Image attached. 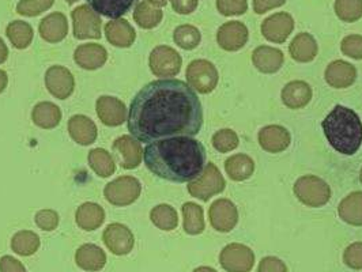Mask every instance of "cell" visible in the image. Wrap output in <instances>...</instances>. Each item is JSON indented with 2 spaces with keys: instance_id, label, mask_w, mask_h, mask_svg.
I'll use <instances>...</instances> for the list:
<instances>
[{
  "instance_id": "ffe728a7",
  "label": "cell",
  "mask_w": 362,
  "mask_h": 272,
  "mask_svg": "<svg viewBox=\"0 0 362 272\" xmlns=\"http://www.w3.org/2000/svg\"><path fill=\"white\" fill-rule=\"evenodd\" d=\"M285 61V56L281 49L269 45L257 47L252 54V63L257 71L263 73H278Z\"/></svg>"
},
{
  "instance_id": "d590c367",
  "label": "cell",
  "mask_w": 362,
  "mask_h": 272,
  "mask_svg": "<svg viewBox=\"0 0 362 272\" xmlns=\"http://www.w3.org/2000/svg\"><path fill=\"white\" fill-rule=\"evenodd\" d=\"M150 219L161 230H173L179 225L176 210L168 204H160L154 207L150 214Z\"/></svg>"
},
{
  "instance_id": "8d00e7d4",
  "label": "cell",
  "mask_w": 362,
  "mask_h": 272,
  "mask_svg": "<svg viewBox=\"0 0 362 272\" xmlns=\"http://www.w3.org/2000/svg\"><path fill=\"white\" fill-rule=\"evenodd\" d=\"M11 248L21 256H30L40 248V238L33 232H19L11 240Z\"/></svg>"
},
{
  "instance_id": "836d02e7",
  "label": "cell",
  "mask_w": 362,
  "mask_h": 272,
  "mask_svg": "<svg viewBox=\"0 0 362 272\" xmlns=\"http://www.w3.org/2000/svg\"><path fill=\"white\" fill-rule=\"evenodd\" d=\"M32 117L38 127L54 128L60 123L62 113H60V109L54 104L41 102L33 109Z\"/></svg>"
},
{
  "instance_id": "52a82bcc",
  "label": "cell",
  "mask_w": 362,
  "mask_h": 272,
  "mask_svg": "<svg viewBox=\"0 0 362 272\" xmlns=\"http://www.w3.org/2000/svg\"><path fill=\"white\" fill-rule=\"evenodd\" d=\"M221 267L228 272H250L255 264V254L243 244H229L219 254Z\"/></svg>"
},
{
  "instance_id": "db71d44e",
  "label": "cell",
  "mask_w": 362,
  "mask_h": 272,
  "mask_svg": "<svg viewBox=\"0 0 362 272\" xmlns=\"http://www.w3.org/2000/svg\"><path fill=\"white\" fill-rule=\"evenodd\" d=\"M148 3L157 6V7H163L166 6V0H148Z\"/></svg>"
},
{
  "instance_id": "f6af8a7d",
  "label": "cell",
  "mask_w": 362,
  "mask_h": 272,
  "mask_svg": "<svg viewBox=\"0 0 362 272\" xmlns=\"http://www.w3.org/2000/svg\"><path fill=\"white\" fill-rule=\"evenodd\" d=\"M344 261L351 270H362V242H354L344 249Z\"/></svg>"
},
{
  "instance_id": "816d5d0a",
  "label": "cell",
  "mask_w": 362,
  "mask_h": 272,
  "mask_svg": "<svg viewBox=\"0 0 362 272\" xmlns=\"http://www.w3.org/2000/svg\"><path fill=\"white\" fill-rule=\"evenodd\" d=\"M7 56H8L7 47H6L4 41L0 38V63H4L7 60Z\"/></svg>"
},
{
  "instance_id": "ba28073f",
  "label": "cell",
  "mask_w": 362,
  "mask_h": 272,
  "mask_svg": "<svg viewBox=\"0 0 362 272\" xmlns=\"http://www.w3.org/2000/svg\"><path fill=\"white\" fill-rule=\"evenodd\" d=\"M180 54L166 45L157 47L150 54V69L154 75L160 78H172L180 73Z\"/></svg>"
},
{
  "instance_id": "5b68a950",
  "label": "cell",
  "mask_w": 362,
  "mask_h": 272,
  "mask_svg": "<svg viewBox=\"0 0 362 272\" xmlns=\"http://www.w3.org/2000/svg\"><path fill=\"white\" fill-rule=\"evenodd\" d=\"M226 182L214 163H207L198 179L188 182V192L197 199L207 201L210 198L223 192Z\"/></svg>"
},
{
  "instance_id": "7c38bea8",
  "label": "cell",
  "mask_w": 362,
  "mask_h": 272,
  "mask_svg": "<svg viewBox=\"0 0 362 272\" xmlns=\"http://www.w3.org/2000/svg\"><path fill=\"white\" fill-rule=\"evenodd\" d=\"M248 29L243 22L230 20L218 29L217 42L223 51L235 52L248 42Z\"/></svg>"
},
{
  "instance_id": "ee69618b",
  "label": "cell",
  "mask_w": 362,
  "mask_h": 272,
  "mask_svg": "<svg viewBox=\"0 0 362 272\" xmlns=\"http://www.w3.org/2000/svg\"><path fill=\"white\" fill-rule=\"evenodd\" d=\"M341 49L347 57L354 60H362V36L351 35L344 37L341 44Z\"/></svg>"
},
{
  "instance_id": "d6986e66",
  "label": "cell",
  "mask_w": 362,
  "mask_h": 272,
  "mask_svg": "<svg viewBox=\"0 0 362 272\" xmlns=\"http://www.w3.org/2000/svg\"><path fill=\"white\" fill-rule=\"evenodd\" d=\"M95 109L101 122L109 127L123 124L128 114L126 105L115 97H100Z\"/></svg>"
},
{
  "instance_id": "bcb514c9",
  "label": "cell",
  "mask_w": 362,
  "mask_h": 272,
  "mask_svg": "<svg viewBox=\"0 0 362 272\" xmlns=\"http://www.w3.org/2000/svg\"><path fill=\"white\" fill-rule=\"evenodd\" d=\"M36 223L40 229L49 232V230H54L57 227L59 217L52 210H42V211L37 213Z\"/></svg>"
},
{
  "instance_id": "d6a6232c",
  "label": "cell",
  "mask_w": 362,
  "mask_h": 272,
  "mask_svg": "<svg viewBox=\"0 0 362 272\" xmlns=\"http://www.w3.org/2000/svg\"><path fill=\"white\" fill-rule=\"evenodd\" d=\"M163 10L148 1H141L135 11L134 19L144 29H153L163 20Z\"/></svg>"
},
{
  "instance_id": "4fadbf2b",
  "label": "cell",
  "mask_w": 362,
  "mask_h": 272,
  "mask_svg": "<svg viewBox=\"0 0 362 272\" xmlns=\"http://www.w3.org/2000/svg\"><path fill=\"white\" fill-rule=\"evenodd\" d=\"M293 29L294 19L289 13H276L262 22V35L275 44H284Z\"/></svg>"
},
{
  "instance_id": "f907efd6",
  "label": "cell",
  "mask_w": 362,
  "mask_h": 272,
  "mask_svg": "<svg viewBox=\"0 0 362 272\" xmlns=\"http://www.w3.org/2000/svg\"><path fill=\"white\" fill-rule=\"evenodd\" d=\"M0 272H26L23 264L11 256H3L0 259Z\"/></svg>"
},
{
  "instance_id": "681fc988",
  "label": "cell",
  "mask_w": 362,
  "mask_h": 272,
  "mask_svg": "<svg viewBox=\"0 0 362 272\" xmlns=\"http://www.w3.org/2000/svg\"><path fill=\"white\" fill-rule=\"evenodd\" d=\"M254 11L256 14H266L272 8L281 7L286 3V0H252Z\"/></svg>"
},
{
  "instance_id": "f1b7e54d",
  "label": "cell",
  "mask_w": 362,
  "mask_h": 272,
  "mask_svg": "<svg viewBox=\"0 0 362 272\" xmlns=\"http://www.w3.org/2000/svg\"><path fill=\"white\" fill-rule=\"evenodd\" d=\"M70 135L76 143L91 145L97 138V128L90 119L85 116H74L69 122Z\"/></svg>"
},
{
  "instance_id": "7402d4cb",
  "label": "cell",
  "mask_w": 362,
  "mask_h": 272,
  "mask_svg": "<svg viewBox=\"0 0 362 272\" xmlns=\"http://www.w3.org/2000/svg\"><path fill=\"white\" fill-rule=\"evenodd\" d=\"M74 59L85 70H95L105 64L108 54L104 47L97 44H86L78 47L74 54Z\"/></svg>"
},
{
  "instance_id": "4316f807",
  "label": "cell",
  "mask_w": 362,
  "mask_h": 272,
  "mask_svg": "<svg viewBox=\"0 0 362 272\" xmlns=\"http://www.w3.org/2000/svg\"><path fill=\"white\" fill-rule=\"evenodd\" d=\"M105 33L109 42L120 48L129 47L136 37L134 28L126 19H113L112 22H109L105 26Z\"/></svg>"
},
{
  "instance_id": "c3c4849f",
  "label": "cell",
  "mask_w": 362,
  "mask_h": 272,
  "mask_svg": "<svg viewBox=\"0 0 362 272\" xmlns=\"http://www.w3.org/2000/svg\"><path fill=\"white\" fill-rule=\"evenodd\" d=\"M170 3L173 10L182 16L194 13L198 7V0H170Z\"/></svg>"
},
{
  "instance_id": "9a60e30c",
  "label": "cell",
  "mask_w": 362,
  "mask_h": 272,
  "mask_svg": "<svg viewBox=\"0 0 362 272\" xmlns=\"http://www.w3.org/2000/svg\"><path fill=\"white\" fill-rule=\"evenodd\" d=\"M45 83L51 94L60 100L69 98L73 94L75 86L73 73L60 66H54L47 71Z\"/></svg>"
},
{
  "instance_id": "b9f144b4",
  "label": "cell",
  "mask_w": 362,
  "mask_h": 272,
  "mask_svg": "<svg viewBox=\"0 0 362 272\" xmlns=\"http://www.w3.org/2000/svg\"><path fill=\"white\" fill-rule=\"evenodd\" d=\"M54 3V0H21L17 6V13L25 17H37L51 8Z\"/></svg>"
},
{
  "instance_id": "d4e9b609",
  "label": "cell",
  "mask_w": 362,
  "mask_h": 272,
  "mask_svg": "<svg viewBox=\"0 0 362 272\" xmlns=\"http://www.w3.org/2000/svg\"><path fill=\"white\" fill-rule=\"evenodd\" d=\"M75 261L82 270L100 271L107 264V254L97 245L86 244L76 251Z\"/></svg>"
},
{
  "instance_id": "44dd1931",
  "label": "cell",
  "mask_w": 362,
  "mask_h": 272,
  "mask_svg": "<svg viewBox=\"0 0 362 272\" xmlns=\"http://www.w3.org/2000/svg\"><path fill=\"white\" fill-rule=\"evenodd\" d=\"M313 95L312 88L304 81H291L281 93L284 104L290 109L305 108Z\"/></svg>"
},
{
  "instance_id": "603a6c76",
  "label": "cell",
  "mask_w": 362,
  "mask_h": 272,
  "mask_svg": "<svg viewBox=\"0 0 362 272\" xmlns=\"http://www.w3.org/2000/svg\"><path fill=\"white\" fill-rule=\"evenodd\" d=\"M289 54L298 63L312 61L319 54L316 38L309 33H298L290 42Z\"/></svg>"
},
{
  "instance_id": "6da1fadb",
  "label": "cell",
  "mask_w": 362,
  "mask_h": 272,
  "mask_svg": "<svg viewBox=\"0 0 362 272\" xmlns=\"http://www.w3.org/2000/svg\"><path fill=\"white\" fill-rule=\"evenodd\" d=\"M131 136L141 143L195 136L203 126V108L195 90L179 79L150 82L139 91L127 114Z\"/></svg>"
},
{
  "instance_id": "9c48e42d",
  "label": "cell",
  "mask_w": 362,
  "mask_h": 272,
  "mask_svg": "<svg viewBox=\"0 0 362 272\" xmlns=\"http://www.w3.org/2000/svg\"><path fill=\"white\" fill-rule=\"evenodd\" d=\"M142 187L135 177H120L105 187V198L115 206H127L139 198Z\"/></svg>"
},
{
  "instance_id": "9f6ffc18",
  "label": "cell",
  "mask_w": 362,
  "mask_h": 272,
  "mask_svg": "<svg viewBox=\"0 0 362 272\" xmlns=\"http://www.w3.org/2000/svg\"><path fill=\"white\" fill-rule=\"evenodd\" d=\"M67 3H70V4H73V3H75V1H78V0H66Z\"/></svg>"
},
{
  "instance_id": "e575fe53",
  "label": "cell",
  "mask_w": 362,
  "mask_h": 272,
  "mask_svg": "<svg viewBox=\"0 0 362 272\" xmlns=\"http://www.w3.org/2000/svg\"><path fill=\"white\" fill-rule=\"evenodd\" d=\"M7 37L13 42V45L18 49H25L30 45L33 40V29L29 23L23 20H14L7 26Z\"/></svg>"
},
{
  "instance_id": "74e56055",
  "label": "cell",
  "mask_w": 362,
  "mask_h": 272,
  "mask_svg": "<svg viewBox=\"0 0 362 272\" xmlns=\"http://www.w3.org/2000/svg\"><path fill=\"white\" fill-rule=\"evenodd\" d=\"M91 169L101 177L112 176L115 172V162L108 153L103 148H94L89 153Z\"/></svg>"
},
{
  "instance_id": "ac0fdd59",
  "label": "cell",
  "mask_w": 362,
  "mask_h": 272,
  "mask_svg": "<svg viewBox=\"0 0 362 272\" xmlns=\"http://www.w3.org/2000/svg\"><path fill=\"white\" fill-rule=\"evenodd\" d=\"M139 143L141 142L129 136H122L120 139L115 141L112 150L123 169H134L141 163L142 150Z\"/></svg>"
},
{
  "instance_id": "30bf717a",
  "label": "cell",
  "mask_w": 362,
  "mask_h": 272,
  "mask_svg": "<svg viewBox=\"0 0 362 272\" xmlns=\"http://www.w3.org/2000/svg\"><path fill=\"white\" fill-rule=\"evenodd\" d=\"M71 16L75 38H101V18L89 6H79L74 10Z\"/></svg>"
},
{
  "instance_id": "7dc6e473",
  "label": "cell",
  "mask_w": 362,
  "mask_h": 272,
  "mask_svg": "<svg viewBox=\"0 0 362 272\" xmlns=\"http://www.w3.org/2000/svg\"><path fill=\"white\" fill-rule=\"evenodd\" d=\"M257 272H288V267L278 257L267 256V257L262 259V261L257 267Z\"/></svg>"
},
{
  "instance_id": "4dcf8cb0",
  "label": "cell",
  "mask_w": 362,
  "mask_h": 272,
  "mask_svg": "<svg viewBox=\"0 0 362 272\" xmlns=\"http://www.w3.org/2000/svg\"><path fill=\"white\" fill-rule=\"evenodd\" d=\"M104 210L94 203H85L76 211V223L83 230H95L104 222Z\"/></svg>"
},
{
  "instance_id": "6f0895ef",
  "label": "cell",
  "mask_w": 362,
  "mask_h": 272,
  "mask_svg": "<svg viewBox=\"0 0 362 272\" xmlns=\"http://www.w3.org/2000/svg\"><path fill=\"white\" fill-rule=\"evenodd\" d=\"M360 182H361V184H362V167H361V172H360Z\"/></svg>"
},
{
  "instance_id": "f546056e",
  "label": "cell",
  "mask_w": 362,
  "mask_h": 272,
  "mask_svg": "<svg viewBox=\"0 0 362 272\" xmlns=\"http://www.w3.org/2000/svg\"><path fill=\"white\" fill-rule=\"evenodd\" d=\"M339 218L351 225L362 226V192H351L338 206Z\"/></svg>"
},
{
  "instance_id": "83f0119b",
  "label": "cell",
  "mask_w": 362,
  "mask_h": 272,
  "mask_svg": "<svg viewBox=\"0 0 362 272\" xmlns=\"http://www.w3.org/2000/svg\"><path fill=\"white\" fill-rule=\"evenodd\" d=\"M225 170L233 182L248 180L255 172L254 160L247 154H235L225 161Z\"/></svg>"
},
{
  "instance_id": "f35d334b",
  "label": "cell",
  "mask_w": 362,
  "mask_h": 272,
  "mask_svg": "<svg viewBox=\"0 0 362 272\" xmlns=\"http://www.w3.org/2000/svg\"><path fill=\"white\" fill-rule=\"evenodd\" d=\"M175 42L185 51L195 49L200 44V32L192 25H181L173 33Z\"/></svg>"
},
{
  "instance_id": "7a4b0ae2",
  "label": "cell",
  "mask_w": 362,
  "mask_h": 272,
  "mask_svg": "<svg viewBox=\"0 0 362 272\" xmlns=\"http://www.w3.org/2000/svg\"><path fill=\"white\" fill-rule=\"evenodd\" d=\"M144 160L147 169L163 180L191 182L204 169L206 148L194 138H170L146 146Z\"/></svg>"
},
{
  "instance_id": "2e32d148",
  "label": "cell",
  "mask_w": 362,
  "mask_h": 272,
  "mask_svg": "<svg viewBox=\"0 0 362 272\" xmlns=\"http://www.w3.org/2000/svg\"><path fill=\"white\" fill-rule=\"evenodd\" d=\"M326 82L334 89L350 88L357 79V69L344 60H335L327 66Z\"/></svg>"
},
{
  "instance_id": "1f68e13d",
  "label": "cell",
  "mask_w": 362,
  "mask_h": 272,
  "mask_svg": "<svg viewBox=\"0 0 362 272\" xmlns=\"http://www.w3.org/2000/svg\"><path fill=\"white\" fill-rule=\"evenodd\" d=\"M182 218H184V230L189 236H198L204 230V217L203 208L195 203H185L182 206Z\"/></svg>"
},
{
  "instance_id": "60d3db41",
  "label": "cell",
  "mask_w": 362,
  "mask_h": 272,
  "mask_svg": "<svg viewBox=\"0 0 362 272\" xmlns=\"http://www.w3.org/2000/svg\"><path fill=\"white\" fill-rule=\"evenodd\" d=\"M240 139L233 129H219L213 136V146L219 153H229L238 147Z\"/></svg>"
},
{
  "instance_id": "3957f363",
  "label": "cell",
  "mask_w": 362,
  "mask_h": 272,
  "mask_svg": "<svg viewBox=\"0 0 362 272\" xmlns=\"http://www.w3.org/2000/svg\"><path fill=\"white\" fill-rule=\"evenodd\" d=\"M327 141L344 155L356 154L362 145V122L360 116L342 105H337L322 123Z\"/></svg>"
},
{
  "instance_id": "e0dca14e",
  "label": "cell",
  "mask_w": 362,
  "mask_h": 272,
  "mask_svg": "<svg viewBox=\"0 0 362 272\" xmlns=\"http://www.w3.org/2000/svg\"><path fill=\"white\" fill-rule=\"evenodd\" d=\"M259 145L267 153H282L290 146V132L282 126H267L262 128L257 135Z\"/></svg>"
},
{
  "instance_id": "7bdbcfd3",
  "label": "cell",
  "mask_w": 362,
  "mask_h": 272,
  "mask_svg": "<svg viewBox=\"0 0 362 272\" xmlns=\"http://www.w3.org/2000/svg\"><path fill=\"white\" fill-rule=\"evenodd\" d=\"M217 10L223 17L243 16L248 10V0H217Z\"/></svg>"
},
{
  "instance_id": "cb8c5ba5",
  "label": "cell",
  "mask_w": 362,
  "mask_h": 272,
  "mask_svg": "<svg viewBox=\"0 0 362 272\" xmlns=\"http://www.w3.org/2000/svg\"><path fill=\"white\" fill-rule=\"evenodd\" d=\"M91 10L103 17L120 19L129 13L139 0H86Z\"/></svg>"
},
{
  "instance_id": "484cf974",
  "label": "cell",
  "mask_w": 362,
  "mask_h": 272,
  "mask_svg": "<svg viewBox=\"0 0 362 272\" xmlns=\"http://www.w3.org/2000/svg\"><path fill=\"white\" fill-rule=\"evenodd\" d=\"M69 33L67 19L62 13H54L41 20L40 35L48 42H59Z\"/></svg>"
},
{
  "instance_id": "ab89813d",
  "label": "cell",
  "mask_w": 362,
  "mask_h": 272,
  "mask_svg": "<svg viewBox=\"0 0 362 272\" xmlns=\"http://www.w3.org/2000/svg\"><path fill=\"white\" fill-rule=\"evenodd\" d=\"M334 8L338 18L347 23L362 18V0H335Z\"/></svg>"
},
{
  "instance_id": "f5cc1de1",
  "label": "cell",
  "mask_w": 362,
  "mask_h": 272,
  "mask_svg": "<svg viewBox=\"0 0 362 272\" xmlns=\"http://www.w3.org/2000/svg\"><path fill=\"white\" fill-rule=\"evenodd\" d=\"M7 86V73L0 71V93L6 89Z\"/></svg>"
},
{
  "instance_id": "8fae6325",
  "label": "cell",
  "mask_w": 362,
  "mask_h": 272,
  "mask_svg": "<svg viewBox=\"0 0 362 272\" xmlns=\"http://www.w3.org/2000/svg\"><path fill=\"white\" fill-rule=\"evenodd\" d=\"M209 218L211 226L221 233L232 232L238 222V211L233 201L218 199L210 206Z\"/></svg>"
},
{
  "instance_id": "11a10c76",
  "label": "cell",
  "mask_w": 362,
  "mask_h": 272,
  "mask_svg": "<svg viewBox=\"0 0 362 272\" xmlns=\"http://www.w3.org/2000/svg\"><path fill=\"white\" fill-rule=\"evenodd\" d=\"M194 272H217L214 268H211V267H199V268H197Z\"/></svg>"
},
{
  "instance_id": "277c9868",
  "label": "cell",
  "mask_w": 362,
  "mask_h": 272,
  "mask_svg": "<svg viewBox=\"0 0 362 272\" xmlns=\"http://www.w3.org/2000/svg\"><path fill=\"white\" fill-rule=\"evenodd\" d=\"M293 192L303 204L319 208L326 206L331 198V188L323 179L307 175L294 182Z\"/></svg>"
},
{
  "instance_id": "5bb4252c",
  "label": "cell",
  "mask_w": 362,
  "mask_h": 272,
  "mask_svg": "<svg viewBox=\"0 0 362 272\" xmlns=\"http://www.w3.org/2000/svg\"><path fill=\"white\" fill-rule=\"evenodd\" d=\"M103 240L112 254L117 256L127 254L134 248V236L127 226L112 223L104 232Z\"/></svg>"
},
{
  "instance_id": "8992f818",
  "label": "cell",
  "mask_w": 362,
  "mask_h": 272,
  "mask_svg": "<svg viewBox=\"0 0 362 272\" xmlns=\"http://www.w3.org/2000/svg\"><path fill=\"white\" fill-rule=\"evenodd\" d=\"M187 81L188 83L202 94H209L217 88L218 76L217 69L209 60H194L187 67Z\"/></svg>"
}]
</instances>
